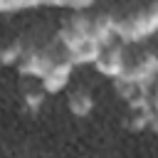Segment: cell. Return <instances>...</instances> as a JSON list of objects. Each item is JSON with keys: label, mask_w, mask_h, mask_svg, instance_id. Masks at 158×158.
<instances>
[{"label": "cell", "mask_w": 158, "mask_h": 158, "mask_svg": "<svg viewBox=\"0 0 158 158\" xmlns=\"http://www.w3.org/2000/svg\"><path fill=\"white\" fill-rule=\"evenodd\" d=\"M158 25V10L156 2H151L148 7L133 10L128 15H116V40L123 44L138 42L143 37H151L153 30Z\"/></svg>", "instance_id": "cell-1"}, {"label": "cell", "mask_w": 158, "mask_h": 158, "mask_svg": "<svg viewBox=\"0 0 158 158\" xmlns=\"http://www.w3.org/2000/svg\"><path fill=\"white\" fill-rule=\"evenodd\" d=\"M67 54L62 52H57L54 47H27L25 49V54L20 57V62H17V69H20V74H25V77H37V79H42L47 72H49V67L54 64V62H59V59H64ZM69 59V57H67Z\"/></svg>", "instance_id": "cell-2"}, {"label": "cell", "mask_w": 158, "mask_h": 158, "mask_svg": "<svg viewBox=\"0 0 158 158\" xmlns=\"http://www.w3.org/2000/svg\"><path fill=\"white\" fill-rule=\"evenodd\" d=\"M126 54H128V44H123L118 40H111L109 44H104L99 49L94 64H96V69L101 74H106V77L114 79V77H118V72H121V67L126 62Z\"/></svg>", "instance_id": "cell-3"}, {"label": "cell", "mask_w": 158, "mask_h": 158, "mask_svg": "<svg viewBox=\"0 0 158 158\" xmlns=\"http://www.w3.org/2000/svg\"><path fill=\"white\" fill-rule=\"evenodd\" d=\"M72 69H74V64H72L67 57L59 59V62H54V64L49 67V72L42 77V91H44V94L62 91V89L67 86L69 77H72Z\"/></svg>", "instance_id": "cell-4"}, {"label": "cell", "mask_w": 158, "mask_h": 158, "mask_svg": "<svg viewBox=\"0 0 158 158\" xmlns=\"http://www.w3.org/2000/svg\"><path fill=\"white\" fill-rule=\"evenodd\" d=\"M67 104H69V111H72L74 116H86V114L94 109V99H91V94H89L86 89H74V91L69 94Z\"/></svg>", "instance_id": "cell-5"}, {"label": "cell", "mask_w": 158, "mask_h": 158, "mask_svg": "<svg viewBox=\"0 0 158 158\" xmlns=\"http://www.w3.org/2000/svg\"><path fill=\"white\" fill-rule=\"evenodd\" d=\"M25 42L22 40H12L7 44H0V64H17L20 57L25 54Z\"/></svg>", "instance_id": "cell-6"}, {"label": "cell", "mask_w": 158, "mask_h": 158, "mask_svg": "<svg viewBox=\"0 0 158 158\" xmlns=\"http://www.w3.org/2000/svg\"><path fill=\"white\" fill-rule=\"evenodd\" d=\"M44 96H47V94L40 91V89H37V91H27V94H25V106H27L30 111H40L42 104H44Z\"/></svg>", "instance_id": "cell-7"}, {"label": "cell", "mask_w": 158, "mask_h": 158, "mask_svg": "<svg viewBox=\"0 0 158 158\" xmlns=\"http://www.w3.org/2000/svg\"><path fill=\"white\" fill-rule=\"evenodd\" d=\"M94 0H67L64 5H69V7H74V10H84V7H89Z\"/></svg>", "instance_id": "cell-8"}]
</instances>
